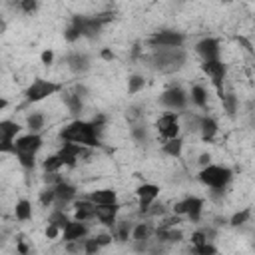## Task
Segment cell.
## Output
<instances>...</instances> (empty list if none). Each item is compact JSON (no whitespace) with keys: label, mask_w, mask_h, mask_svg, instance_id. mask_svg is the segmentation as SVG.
<instances>
[{"label":"cell","mask_w":255,"mask_h":255,"mask_svg":"<svg viewBox=\"0 0 255 255\" xmlns=\"http://www.w3.org/2000/svg\"><path fill=\"white\" fill-rule=\"evenodd\" d=\"M159 197V185L155 183H141L135 189V199H137V209L141 215L147 213V209L151 207V203Z\"/></svg>","instance_id":"13"},{"label":"cell","mask_w":255,"mask_h":255,"mask_svg":"<svg viewBox=\"0 0 255 255\" xmlns=\"http://www.w3.org/2000/svg\"><path fill=\"white\" fill-rule=\"evenodd\" d=\"M100 249H102V245L96 241V237L84 239V253H88V255H94V253H98Z\"/></svg>","instance_id":"38"},{"label":"cell","mask_w":255,"mask_h":255,"mask_svg":"<svg viewBox=\"0 0 255 255\" xmlns=\"http://www.w3.org/2000/svg\"><path fill=\"white\" fill-rule=\"evenodd\" d=\"M201 72L209 78L211 86L215 88L217 96L221 98L225 92H223V82H225V76H227V66L221 58H215V60H203L201 62Z\"/></svg>","instance_id":"5"},{"label":"cell","mask_w":255,"mask_h":255,"mask_svg":"<svg viewBox=\"0 0 255 255\" xmlns=\"http://www.w3.org/2000/svg\"><path fill=\"white\" fill-rule=\"evenodd\" d=\"M16 251H18V253H22V255H24V253H28V247H26V245H24V243H18V245H16Z\"/></svg>","instance_id":"46"},{"label":"cell","mask_w":255,"mask_h":255,"mask_svg":"<svg viewBox=\"0 0 255 255\" xmlns=\"http://www.w3.org/2000/svg\"><path fill=\"white\" fill-rule=\"evenodd\" d=\"M48 221L50 223H56L60 229H64L66 225H68V221H70V217L66 215V211L62 209V207H56L52 213H50V217H48Z\"/></svg>","instance_id":"32"},{"label":"cell","mask_w":255,"mask_h":255,"mask_svg":"<svg viewBox=\"0 0 255 255\" xmlns=\"http://www.w3.org/2000/svg\"><path fill=\"white\" fill-rule=\"evenodd\" d=\"M90 149H92V147H86V145H80V143H74V141H64L62 147L58 149V153H60V157L64 159V165L76 167L78 161H80V157L88 155Z\"/></svg>","instance_id":"11"},{"label":"cell","mask_w":255,"mask_h":255,"mask_svg":"<svg viewBox=\"0 0 255 255\" xmlns=\"http://www.w3.org/2000/svg\"><path fill=\"white\" fill-rule=\"evenodd\" d=\"M54 203H56V187L48 185L40 191V205L42 207H52Z\"/></svg>","instance_id":"31"},{"label":"cell","mask_w":255,"mask_h":255,"mask_svg":"<svg viewBox=\"0 0 255 255\" xmlns=\"http://www.w3.org/2000/svg\"><path fill=\"white\" fill-rule=\"evenodd\" d=\"M221 106H223V112L227 114V116H235V112L239 110V100H237V96L235 94H223L221 98Z\"/></svg>","instance_id":"29"},{"label":"cell","mask_w":255,"mask_h":255,"mask_svg":"<svg viewBox=\"0 0 255 255\" xmlns=\"http://www.w3.org/2000/svg\"><path fill=\"white\" fill-rule=\"evenodd\" d=\"M74 219H80V221H86V223L96 219V203L88 197L76 199L74 201Z\"/></svg>","instance_id":"19"},{"label":"cell","mask_w":255,"mask_h":255,"mask_svg":"<svg viewBox=\"0 0 255 255\" xmlns=\"http://www.w3.org/2000/svg\"><path fill=\"white\" fill-rule=\"evenodd\" d=\"M235 40H237V44H241V46H243V48H245L249 54H253V52H255V50H253V44H251V42H249L245 36H237Z\"/></svg>","instance_id":"42"},{"label":"cell","mask_w":255,"mask_h":255,"mask_svg":"<svg viewBox=\"0 0 255 255\" xmlns=\"http://www.w3.org/2000/svg\"><path fill=\"white\" fill-rule=\"evenodd\" d=\"M90 233V227L86 221H80V219H70L68 225L62 229V239L68 243V241H80V239H86Z\"/></svg>","instance_id":"15"},{"label":"cell","mask_w":255,"mask_h":255,"mask_svg":"<svg viewBox=\"0 0 255 255\" xmlns=\"http://www.w3.org/2000/svg\"><path fill=\"white\" fill-rule=\"evenodd\" d=\"M187 60V52L183 48H153L151 54V64L163 72V74H173L177 72Z\"/></svg>","instance_id":"2"},{"label":"cell","mask_w":255,"mask_h":255,"mask_svg":"<svg viewBox=\"0 0 255 255\" xmlns=\"http://www.w3.org/2000/svg\"><path fill=\"white\" fill-rule=\"evenodd\" d=\"M40 60H42L44 66H50V64L54 62V52H52V50H44L42 56H40Z\"/></svg>","instance_id":"43"},{"label":"cell","mask_w":255,"mask_h":255,"mask_svg":"<svg viewBox=\"0 0 255 255\" xmlns=\"http://www.w3.org/2000/svg\"><path fill=\"white\" fill-rule=\"evenodd\" d=\"M133 221L131 219H122V221H116L110 229H112V235H114V239L116 241H120V243H124V241H128L129 237H131V231H133Z\"/></svg>","instance_id":"23"},{"label":"cell","mask_w":255,"mask_h":255,"mask_svg":"<svg viewBox=\"0 0 255 255\" xmlns=\"http://www.w3.org/2000/svg\"><path fill=\"white\" fill-rule=\"evenodd\" d=\"M155 129L163 139L177 137L181 131V122H179V112H165L155 120Z\"/></svg>","instance_id":"7"},{"label":"cell","mask_w":255,"mask_h":255,"mask_svg":"<svg viewBox=\"0 0 255 255\" xmlns=\"http://www.w3.org/2000/svg\"><path fill=\"white\" fill-rule=\"evenodd\" d=\"M147 44L151 48H183L185 34L177 30H159L147 38Z\"/></svg>","instance_id":"6"},{"label":"cell","mask_w":255,"mask_h":255,"mask_svg":"<svg viewBox=\"0 0 255 255\" xmlns=\"http://www.w3.org/2000/svg\"><path fill=\"white\" fill-rule=\"evenodd\" d=\"M64 62H66V66H68L74 74H84V72L90 68V58H88L86 54H82V52H72V54H68V56L64 58Z\"/></svg>","instance_id":"20"},{"label":"cell","mask_w":255,"mask_h":255,"mask_svg":"<svg viewBox=\"0 0 255 255\" xmlns=\"http://www.w3.org/2000/svg\"><path fill=\"white\" fill-rule=\"evenodd\" d=\"M88 199H92L96 205H102V203H118V191L112 189V187H102V189H94L86 195Z\"/></svg>","instance_id":"22"},{"label":"cell","mask_w":255,"mask_h":255,"mask_svg":"<svg viewBox=\"0 0 255 255\" xmlns=\"http://www.w3.org/2000/svg\"><path fill=\"white\" fill-rule=\"evenodd\" d=\"M118 213H120V203H102V205H96V219L102 225H106V227H112L118 221Z\"/></svg>","instance_id":"18"},{"label":"cell","mask_w":255,"mask_h":255,"mask_svg":"<svg viewBox=\"0 0 255 255\" xmlns=\"http://www.w3.org/2000/svg\"><path fill=\"white\" fill-rule=\"evenodd\" d=\"M187 104H189V96L179 86H171L161 94V106L171 112H185Z\"/></svg>","instance_id":"9"},{"label":"cell","mask_w":255,"mask_h":255,"mask_svg":"<svg viewBox=\"0 0 255 255\" xmlns=\"http://www.w3.org/2000/svg\"><path fill=\"white\" fill-rule=\"evenodd\" d=\"M195 253H199V255H211V253H217V247L215 245H211L209 241L207 243H203V245H197V247H191Z\"/></svg>","instance_id":"39"},{"label":"cell","mask_w":255,"mask_h":255,"mask_svg":"<svg viewBox=\"0 0 255 255\" xmlns=\"http://www.w3.org/2000/svg\"><path fill=\"white\" fill-rule=\"evenodd\" d=\"M16 155V159H18V163L24 167V169H34L36 167V153H24V151H18V153H14Z\"/></svg>","instance_id":"34"},{"label":"cell","mask_w":255,"mask_h":255,"mask_svg":"<svg viewBox=\"0 0 255 255\" xmlns=\"http://www.w3.org/2000/svg\"><path fill=\"white\" fill-rule=\"evenodd\" d=\"M217 131H219L217 120L211 118V116H201V122H199V135H201V139L203 141H213Z\"/></svg>","instance_id":"21"},{"label":"cell","mask_w":255,"mask_h":255,"mask_svg":"<svg viewBox=\"0 0 255 255\" xmlns=\"http://www.w3.org/2000/svg\"><path fill=\"white\" fill-rule=\"evenodd\" d=\"M58 235H62V229H60L56 223H50V221H48V227H46V237H48V239H56Z\"/></svg>","instance_id":"40"},{"label":"cell","mask_w":255,"mask_h":255,"mask_svg":"<svg viewBox=\"0 0 255 255\" xmlns=\"http://www.w3.org/2000/svg\"><path fill=\"white\" fill-rule=\"evenodd\" d=\"M84 88H80V86H76L74 90H66L64 94H62V100H64V106L68 108V112L72 114V116H78L82 110H84Z\"/></svg>","instance_id":"17"},{"label":"cell","mask_w":255,"mask_h":255,"mask_svg":"<svg viewBox=\"0 0 255 255\" xmlns=\"http://www.w3.org/2000/svg\"><path fill=\"white\" fill-rule=\"evenodd\" d=\"M189 100H191V104H193L195 108L207 110V90H205V86L193 84V86H191V92H189Z\"/></svg>","instance_id":"25"},{"label":"cell","mask_w":255,"mask_h":255,"mask_svg":"<svg viewBox=\"0 0 255 255\" xmlns=\"http://www.w3.org/2000/svg\"><path fill=\"white\" fill-rule=\"evenodd\" d=\"M94 237H96V241H98L102 247L110 245V243H112V239H114V235H112V233H98V235H94Z\"/></svg>","instance_id":"41"},{"label":"cell","mask_w":255,"mask_h":255,"mask_svg":"<svg viewBox=\"0 0 255 255\" xmlns=\"http://www.w3.org/2000/svg\"><path fill=\"white\" fill-rule=\"evenodd\" d=\"M199 181L203 185H207L209 189H225L227 183L233 177V171L227 165H217V163H209L205 167L199 169Z\"/></svg>","instance_id":"3"},{"label":"cell","mask_w":255,"mask_h":255,"mask_svg":"<svg viewBox=\"0 0 255 255\" xmlns=\"http://www.w3.org/2000/svg\"><path fill=\"white\" fill-rule=\"evenodd\" d=\"M62 167H64V159L60 157V153L48 155V157L42 161V169H44V173H50V171H60Z\"/></svg>","instance_id":"30"},{"label":"cell","mask_w":255,"mask_h":255,"mask_svg":"<svg viewBox=\"0 0 255 255\" xmlns=\"http://www.w3.org/2000/svg\"><path fill=\"white\" fill-rule=\"evenodd\" d=\"M197 161H199V165H201V167H205V165H209V163H211V155H209V153H201Z\"/></svg>","instance_id":"44"},{"label":"cell","mask_w":255,"mask_h":255,"mask_svg":"<svg viewBox=\"0 0 255 255\" xmlns=\"http://www.w3.org/2000/svg\"><path fill=\"white\" fill-rule=\"evenodd\" d=\"M161 151L165 153V155H169V157H181V151H183V139H181V135H177V137H171V139H165V143L161 145Z\"/></svg>","instance_id":"26"},{"label":"cell","mask_w":255,"mask_h":255,"mask_svg":"<svg viewBox=\"0 0 255 255\" xmlns=\"http://www.w3.org/2000/svg\"><path fill=\"white\" fill-rule=\"evenodd\" d=\"M207 241H211L209 235H207V229H197V231L191 233V245H193V247L203 245V243H207Z\"/></svg>","instance_id":"36"},{"label":"cell","mask_w":255,"mask_h":255,"mask_svg":"<svg viewBox=\"0 0 255 255\" xmlns=\"http://www.w3.org/2000/svg\"><path fill=\"white\" fill-rule=\"evenodd\" d=\"M102 58H104V60H114L112 50H102Z\"/></svg>","instance_id":"45"},{"label":"cell","mask_w":255,"mask_h":255,"mask_svg":"<svg viewBox=\"0 0 255 255\" xmlns=\"http://www.w3.org/2000/svg\"><path fill=\"white\" fill-rule=\"evenodd\" d=\"M145 86V78L139 74H131L128 78V94H137L139 90H143Z\"/></svg>","instance_id":"33"},{"label":"cell","mask_w":255,"mask_h":255,"mask_svg":"<svg viewBox=\"0 0 255 255\" xmlns=\"http://www.w3.org/2000/svg\"><path fill=\"white\" fill-rule=\"evenodd\" d=\"M18 10L24 14L38 12V0H18Z\"/></svg>","instance_id":"37"},{"label":"cell","mask_w":255,"mask_h":255,"mask_svg":"<svg viewBox=\"0 0 255 255\" xmlns=\"http://www.w3.org/2000/svg\"><path fill=\"white\" fill-rule=\"evenodd\" d=\"M249 219H251V209H241V211H237V213H233V215H231V219H229V225H233V227H239V225L247 223Z\"/></svg>","instance_id":"35"},{"label":"cell","mask_w":255,"mask_h":255,"mask_svg":"<svg viewBox=\"0 0 255 255\" xmlns=\"http://www.w3.org/2000/svg\"><path fill=\"white\" fill-rule=\"evenodd\" d=\"M58 92H64V84L38 78L26 88L24 96H26V104H38V102H42V100H46V98H50Z\"/></svg>","instance_id":"4"},{"label":"cell","mask_w":255,"mask_h":255,"mask_svg":"<svg viewBox=\"0 0 255 255\" xmlns=\"http://www.w3.org/2000/svg\"><path fill=\"white\" fill-rule=\"evenodd\" d=\"M44 145V137L38 131H28L24 135H18L14 139V153L24 151V153H38L40 147Z\"/></svg>","instance_id":"12"},{"label":"cell","mask_w":255,"mask_h":255,"mask_svg":"<svg viewBox=\"0 0 255 255\" xmlns=\"http://www.w3.org/2000/svg\"><path fill=\"white\" fill-rule=\"evenodd\" d=\"M62 141H74L86 147H100V131L96 129L94 122H86V120H72L68 126L62 128L60 131Z\"/></svg>","instance_id":"1"},{"label":"cell","mask_w":255,"mask_h":255,"mask_svg":"<svg viewBox=\"0 0 255 255\" xmlns=\"http://www.w3.org/2000/svg\"><path fill=\"white\" fill-rule=\"evenodd\" d=\"M26 128L30 131H42L46 128V114L44 112H30L26 116Z\"/></svg>","instance_id":"27"},{"label":"cell","mask_w":255,"mask_h":255,"mask_svg":"<svg viewBox=\"0 0 255 255\" xmlns=\"http://www.w3.org/2000/svg\"><path fill=\"white\" fill-rule=\"evenodd\" d=\"M20 124L12 120L0 122V151L2 153H14V139L20 133Z\"/></svg>","instance_id":"10"},{"label":"cell","mask_w":255,"mask_h":255,"mask_svg":"<svg viewBox=\"0 0 255 255\" xmlns=\"http://www.w3.org/2000/svg\"><path fill=\"white\" fill-rule=\"evenodd\" d=\"M151 235H155V227L151 221H141V223L133 225V231H131L133 241H149Z\"/></svg>","instance_id":"24"},{"label":"cell","mask_w":255,"mask_h":255,"mask_svg":"<svg viewBox=\"0 0 255 255\" xmlns=\"http://www.w3.org/2000/svg\"><path fill=\"white\" fill-rule=\"evenodd\" d=\"M203 205H205V201H203L201 197L191 195V197H185V199L175 201V205H173V213H177V215H187L189 221L197 223V221L201 219Z\"/></svg>","instance_id":"8"},{"label":"cell","mask_w":255,"mask_h":255,"mask_svg":"<svg viewBox=\"0 0 255 255\" xmlns=\"http://www.w3.org/2000/svg\"><path fill=\"white\" fill-rule=\"evenodd\" d=\"M14 217L18 221H28L32 219V203L28 199H18L14 207Z\"/></svg>","instance_id":"28"},{"label":"cell","mask_w":255,"mask_h":255,"mask_svg":"<svg viewBox=\"0 0 255 255\" xmlns=\"http://www.w3.org/2000/svg\"><path fill=\"white\" fill-rule=\"evenodd\" d=\"M56 187V207H66V205H70V203H74L76 201V195H78V189H76V185H72V183H68L66 179H62L60 183H56L54 185Z\"/></svg>","instance_id":"16"},{"label":"cell","mask_w":255,"mask_h":255,"mask_svg":"<svg viewBox=\"0 0 255 255\" xmlns=\"http://www.w3.org/2000/svg\"><path fill=\"white\" fill-rule=\"evenodd\" d=\"M195 52L201 58V62L203 60H215V58H221V44L217 38H201L195 44Z\"/></svg>","instance_id":"14"}]
</instances>
